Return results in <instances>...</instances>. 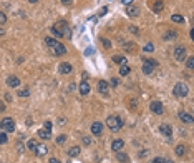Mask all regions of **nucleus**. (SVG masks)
<instances>
[{
	"instance_id": "nucleus-22",
	"label": "nucleus",
	"mask_w": 194,
	"mask_h": 163,
	"mask_svg": "<svg viewBox=\"0 0 194 163\" xmlns=\"http://www.w3.org/2000/svg\"><path fill=\"white\" fill-rule=\"evenodd\" d=\"M164 9V5H163V2L161 0H156V3L153 5V12H156V14H159V12H163Z\"/></svg>"
},
{
	"instance_id": "nucleus-29",
	"label": "nucleus",
	"mask_w": 194,
	"mask_h": 163,
	"mask_svg": "<svg viewBox=\"0 0 194 163\" xmlns=\"http://www.w3.org/2000/svg\"><path fill=\"white\" fill-rule=\"evenodd\" d=\"M7 140H9V137H7L5 132H0V145L7 143Z\"/></svg>"
},
{
	"instance_id": "nucleus-18",
	"label": "nucleus",
	"mask_w": 194,
	"mask_h": 163,
	"mask_svg": "<svg viewBox=\"0 0 194 163\" xmlns=\"http://www.w3.org/2000/svg\"><path fill=\"white\" fill-rule=\"evenodd\" d=\"M123 146H125V141L119 140V138H118V140H114L113 143H111V148H113V152H121Z\"/></svg>"
},
{
	"instance_id": "nucleus-3",
	"label": "nucleus",
	"mask_w": 194,
	"mask_h": 163,
	"mask_svg": "<svg viewBox=\"0 0 194 163\" xmlns=\"http://www.w3.org/2000/svg\"><path fill=\"white\" fill-rule=\"evenodd\" d=\"M106 125H108V128L111 132H118V130H121V127H123V120H121V117H118V115H110L106 118Z\"/></svg>"
},
{
	"instance_id": "nucleus-26",
	"label": "nucleus",
	"mask_w": 194,
	"mask_h": 163,
	"mask_svg": "<svg viewBox=\"0 0 194 163\" xmlns=\"http://www.w3.org/2000/svg\"><path fill=\"white\" fill-rule=\"evenodd\" d=\"M176 37H177V34H176V32L169 30V32H166V34H164V40H174Z\"/></svg>"
},
{
	"instance_id": "nucleus-19",
	"label": "nucleus",
	"mask_w": 194,
	"mask_h": 163,
	"mask_svg": "<svg viewBox=\"0 0 194 163\" xmlns=\"http://www.w3.org/2000/svg\"><path fill=\"white\" fill-rule=\"evenodd\" d=\"M38 137L42 138V140H50V138H52V132H50V130H45V128H40L38 130Z\"/></svg>"
},
{
	"instance_id": "nucleus-47",
	"label": "nucleus",
	"mask_w": 194,
	"mask_h": 163,
	"mask_svg": "<svg viewBox=\"0 0 194 163\" xmlns=\"http://www.w3.org/2000/svg\"><path fill=\"white\" fill-rule=\"evenodd\" d=\"M5 34V30H3V28H0V35H3Z\"/></svg>"
},
{
	"instance_id": "nucleus-14",
	"label": "nucleus",
	"mask_w": 194,
	"mask_h": 163,
	"mask_svg": "<svg viewBox=\"0 0 194 163\" xmlns=\"http://www.w3.org/2000/svg\"><path fill=\"white\" fill-rule=\"evenodd\" d=\"M33 152H35L37 157H45L47 152H48V148H47V145H37V148L33 150Z\"/></svg>"
},
{
	"instance_id": "nucleus-32",
	"label": "nucleus",
	"mask_w": 194,
	"mask_h": 163,
	"mask_svg": "<svg viewBox=\"0 0 194 163\" xmlns=\"http://www.w3.org/2000/svg\"><path fill=\"white\" fill-rule=\"evenodd\" d=\"M143 50H144V52H153V50H154V45H153V43H146Z\"/></svg>"
},
{
	"instance_id": "nucleus-38",
	"label": "nucleus",
	"mask_w": 194,
	"mask_h": 163,
	"mask_svg": "<svg viewBox=\"0 0 194 163\" xmlns=\"http://www.w3.org/2000/svg\"><path fill=\"white\" fill-rule=\"evenodd\" d=\"M130 30H131V32H133V34H134V35H138V34H139L138 27H134V25H131V27H130Z\"/></svg>"
},
{
	"instance_id": "nucleus-40",
	"label": "nucleus",
	"mask_w": 194,
	"mask_h": 163,
	"mask_svg": "<svg viewBox=\"0 0 194 163\" xmlns=\"http://www.w3.org/2000/svg\"><path fill=\"white\" fill-rule=\"evenodd\" d=\"M83 143H85V145H90V143H91V140H90V137H83Z\"/></svg>"
},
{
	"instance_id": "nucleus-45",
	"label": "nucleus",
	"mask_w": 194,
	"mask_h": 163,
	"mask_svg": "<svg viewBox=\"0 0 194 163\" xmlns=\"http://www.w3.org/2000/svg\"><path fill=\"white\" fill-rule=\"evenodd\" d=\"M61 2H63V3H65V5H70V3H72V2H73V0H61Z\"/></svg>"
},
{
	"instance_id": "nucleus-37",
	"label": "nucleus",
	"mask_w": 194,
	"mask_h": 163,
	"mask_svg": "<svg viewBox=\"0 0 194 163\" xmlns=\"http://www.w3.org/2000/svg\"><path fill=\"white\" fill-rule=\"evenodd\" d=\"M151 163H164V158H161V157H156L154 160H153Z\"/></svg>"
},
{
	"instance_id": "nucleus-16",
	"label": "nucleus",
	"mask_w": 194,
	"mask_h": 163,
	"mask_svg": "<svg viewBox=\"0 0 194 163\" xmlns=\"http://www.w3.org/2000/svg\"><path fill=\"white\" fill-rule=\"evenodd\" d=\"M126 15H130V17H138V15H139V9H138V7H134V5H128Z\"/></svg>"
},
{
	"instance_id": "nucleus-43",
	"label": "nucleus",
	"mask_w": 194,
	"mask_h": 163,
	"mask_svg": "<svg viewBox=\"0 0 194 163\" xmlns=\"http://www.w3.org/2000/svg\"><path fill=\"white\" fill-rule=\"evenodd\" d=\"M48 163H61V161L58 160V158H50V161Z\"/></svg>"
},
{
	"instance_id": "nucleus-23",
	"label": "nucleus",
	"mask_w": 194,
	"mask_h": 163,
	"mask_svg": "<svg viewBox=\"0 0 194 163\" xmlns=\"http://www.w3.org/2000/svg\"><path fill=\"white\" fill-rule=\"evenodd\" d=\"M80 152H81L80 146H72V148H68V155H70V157H78Z\"/></svg>"
},
{
	"instance_id": "nucleus-35",
	"label": "nucleus",
	"mask_w": 194,
	"mask_h": 163,
	"mask_svg": "<svg viewBox=\"0 0 194 163\" xmlns=\"http://www.w3.org/2000/svg\"><path fill=\"white\" fill-rule=\"evenodd\" d=\"M5 22H7V15L3 12H0V25H3Z\"/></svg>"
},
{
	"instance_id": "nucleus-30",
	"label": "nucleus",
	"mask_w": 194,
	"mask_h": 163,
	"mask_svg": "<svg viewBox=\"0 0 194 163\" xmlns=\"http://www.w3.org/2000/svg\"><path fill=\"white\" fill-rule=\"evenodd\" d=\"M27 146H28L30 150H35V148H37V140H28Z\"/></svg>"
},
{
	"instance_id": "nucleus-20",
	"label": "nucleus",
	"mask_w": 194,
	"mask_h": 163,
	"mask_svg": "<svg viewBox=\"0 0 194 163\" xmlns=\"http://www.w3.org/2000/svg\"><path fill=\"white\" fill-rule=\"evenodd\" d=\"M114 153H116V160L119 163H130V157L126 153H123V152H114Z\"/></svg>"
},
{
	"instance_id": "nucleus-42",
	"label": "nucleus",
	"mask_w": 194,
	"mask_h": 163,
	"mask_svg": "<svg viewBox=\"0 0 194 163\" xmlns=\"http://www.w3.org/2000/svg\"><path fill=\"white\" fill-rule=\"evenodd\" d=\"M5 110H7V108H5V105H3V101L0 100V112H5Z\"/></svg>"
},
{
	"instance_id": "nucleus-10",
	"label": "nucleus",
	"mask_w": 194,
	"mask_h": 163,
	"mask_svg": "<svg viewBox=\"0 0 194 163\" xmlns=\"http://www.w3.org/2000/svg\"><path fill=\"white\" fill-rule=\"evenodd\" d=\"M159 132H161V135H164L166 138H171V135H173V128H171V125L169 123H161L159 125Z\"/></svg>"
},
{
	"instance_id": "nucleus-15",
	"label": "nucleus",
	"mask_w": 194,
	"mask_h": 163,
	"mask_svg": "<svg viewBox=\"0 0 194 163\" xmlns=\"http://www.w3.org/2000/svg\"><path fill=\"white\" fill-rule=\"evenodd\" d=\"M90 90H91V88H90L88 82H81V83H80V93H81V95H83V97L90 95Z\"/></svg>"
},
{
	"instance_id": "nucleus-34",
	"label": "nucleus",
	"mask_w": 194,
	"mask_h": 163,
	"mask_svg": "<svg viewBox=\"0 0 194 163\" xmlns=\"http://www.w3.org/2000/svg\"><path fill=\"white\" fill-rule=\"evenodd\" d=\"M28 95H30V90H27V88L18 92V97H22V98H23V97H28Z\"/></svg>"
},
{
	"instance_id": "nucleus-36",
	"label": "nucleus",
	"mask_w": 194,
	"mask_h": 163,
	"mask_svg": "<svg viewBox=\"0 0 194 163\" xmlns=\"http://www.w3.org/2000/svg\"><path fill=\"white\" fill-rule=\"evenodd\" d=\"M108 85H111V87H118V85H119V80H118V78H111Z\"/></svg>"
},
{
	"instance_id": "nucleus-25",
	"label": "nucleus",
	"mask_w": 194,
	"mask_h": 163,
	"mask_svg": "<svg viewBox=\"0 0 194 163\" xmlns=\"http://www.w3.org/2000/svg\"><path fill=\"white\" fill-rule=\"evenodd\" d=\"M171 20H173L174 23H183V22H184V17H183V15H179V14H174V15L171 17Z\"/></svg>"
},
{
	"instance_id": "nucleus-33",
	"label": "nucleus",
	"mask_w": 194,
	"mask_h": 163,
	"mask_svg": "<svg viewBox=\"0 0 194 163\" xmlns=\"http://www.w3.org/2000/svg\"><path fill=\"white\" fill-rule=\"evenodd\" d=\"M52 127H53V123H52L50 120H47V121L43 123V128H45V130H50V132H52Z\"/></svg>"
},
{
	"instance_id": "nucleus-13",
	"label": "nucleus",
	"mask_w": 194,
	"mask_h": 163,
	"mask_svg": "<svg viewBox=\"0 0 194 163\" xmlns=\"http://www.w3.org/2000/svg\"><path fill=\"white\" fill-rule=\"evenodd\" d=\"M179 120L184 121V123H192L194 118H192L191 113H188V112H179Z\"/></svg>"
},
{
	"instance_id": "nucleus-41",
	"label": "nucleus",
	"mask_w": 194,
	"mask_h": 163,
	"mask_svg": "<svg viewBox=\"0 0 194 163\" xmlns=\"http://www.w3.org/2000/svg\"><path fill=\"white\" fill-rule=\"evenodd\" d=\"M106 12H108V9H106V7H103V9L100 10V17H103V15H105Z\"/></svg>"
},
{
	"instance_id": "nucleus-2",
	"label": "nucleus",
	"mask_w": 194,
	"mask_h": 163,
	"mask_svg": "<svg viewBox=\"0 0 194 163\" xmlns=\"http://www.w3.org/2000/svg\"><path fill=\"white\" fill-rule=\"evenodd\" d=\"M52 30H53V34L58 35V37H70V25L65 20H58V22L52 27Z\"/></svg>"
},
{
	"instance_id": "nucleus-11",
	"label": "nucleus",
	"mask_w": 194,
	"mask_h": 163,
	"mask_svg": "<svg viewBox=\"0 0 194 163\" xmlns=\"http://www.w3.org/2000/svg\"><path fill=\"white\" fill-rule=\"evenodd\" d=\"M72 70H73V67H72V63H68V62H63V63L58 65V72L63 73V75H67V73H72Z\"/></svg>"
},
{
	"instance_id": "nucleus-9",
	"label": "nucleus",
	"mask_w": 194,
	"mask_h": 163,
	"mask_svg": "<svg viewBox=\"0 0 194 163\" xmlns=\"http://www.w3.org/2000/svg\"><path fill=\"white\" fill-rule=\"evenodd\" d=\"M149 108H151L153 113H156V115H163L164 113V108H163V103H161V101H151Z\"/></svg>"
},
{
	"instance_id": "nucleus-24",
	"label": "nucleus",
	"mask_w": 194,
	"mask_h": 163,
	"mask_svg": "<svg viewBox=\"0 0 194 163\" xmlns=\"http://www.w3.org/2000/svg\"><path fill=\"white\" fill-rule=\"evenodd\" d=\"M174 152H176V155H177V157H183V155L186 153V146H184V145H177Z\"/></svg>"
},
{
	"instance_id": "nucleus-12",
	"label": "nucleus",
	"mask_w": 194,
	"mask_h": 163,
	"mask_svg": "<svg viewBox=\"0 0 194 163\" xmlns=\"http://www.w3.org/2000/svg\"><path fill=\"white\" fill-rule=\"evenodd\" d=\"M91 133L93 135H98V137L101 135L103 133V123L101 121H95V123L91 125Z\"/></svg>"
},
{
	"instance_id": "nucleus-46",
	"label": "nucleus",
	"mask_w": 194,
	"mask_h": 163,
	"mask_svg": "<svg viewBox=\"0 0 194 163\" xmlns=\"http://www.w3.org/2000/svg\"><path fill=\"white\" fill-rule=\"evenodd\" d=\"M164 163H174V161H171V160H166V158H164Z\"/></svg>"
},
{
	"instance_id": "nucleus-27",
	"label": "nucleus",
	"mask_w": 194,
	"mask_h": 163,
	"mask_svg": "<svg viewBox=\"0 0 194 163\" xmlns=\"http://www.w3.org/2000/svg\"><path fill=\"white\" fill-rule=\"evenodd\" d=\"M130 70H131V68L128 67V63H126V65H121V68H119V73H121L123 77H126L128 73H130Z\"/></svg>"
},
{
	"instance_id": "nucleus-7",
	"label": "nucleus",
	"mask_w": 194,
	"mask_h": 163,
	"mask_svg": "<svg viewBox=\"0 0 194 163\" xmlns=\"http://www.w3.org/2000/svg\"><path fill=\"white\" fill-rule=\"evenodd\" d=\"M173 55H174V58L177 62H184L186 58H188V55H186V48L184 47H176L174 52H173Z\"/></svg>"
},
{
	"instance_id": "nucleus-6",
	"label": "nucleus",
	"mask_w": 194,
	"mask_h": 163,
	"mask_svg": "<svg viewBox=\"0 0 194 163\" xmlns=\"http://www.w3.org/2000/svg\"><path fill=\"white\" fill-rule=\"evenodd\" d=\"M156 63L153 58H144L143 60V73H146V75H151L153 72H154V68H156Z\"/></svg>"
},
{
	"instance_id": "nucleus-4",
	"label": "nucleus",
	"mask_w": 194,
	"mask_h": 163,
	"mask_svg": "<svg viewBox=\"0 0 194 163\" xmlns=\"http://www.w3.org/2000/svg\"><path fill=\"white\" fill-rule=\"evenodd\" d=\"M173 93H174L176 97H179V98H184V97H188L189 93V87L184 83V82H177L174 85V88H173Z\"/></svg>"
},
{
	"instance_id": "nucleus-21",
	"label": "nucleus",
	"mask_w": 194,
	"mask_h": 163,
	"mask_svg": "<svg viewBox=\"0 0 194 163\" xmlns=\"http://www.w3.org/2000/svg\"><path fill=\"white\" fill-rule=\"evenodd\" d=\"M113 62L119 63V65H126L128 60H126V57H123V55H113Z\"/></svg>"
},
{
	"instance_id": "nucleus-48",
	"label": "nucleus",
	"mask_w": 194,
	"mask_h": 163,
	"mask_svg": "<svg viewBox=\"0 0 194 163\" xmlns=\"http://www.w3.org/2000/svg\"><path fill=\"white\" fill-rule=\"evenodd\" d=\"M28 2H30V3H37L38 0H28Z\"/></svg>"
},
{
	"instance_id": "nucleus-28",
	"label": "nucleus",
	"mask_w": 194,
	"mask_h": 163,
	"mask_svg": "<svg viewBox=\"0 0 194 163\" xmlns=\"http://www.w3.org/2000/svg\"><path fill=\"white\" fill-rule=\"evenodd\" d=\"M186 65H188L189 70H192V68H194V57H189V58H186Z\"/></svg>"
},
{
	"instance_id": "nucleus-44",
	"label": "nucleus",
	"mask_w": 194,
	"mask_h": 163,
	"mask_svg": "<svg viewBox=\"0 0 194 163\" xmlns=\"http://www.w3.org/2000/svg\"><path fill=\"white\" fill-rule=\"evenodd\" d=\"M121 3H125V5H131V3H133V0H123Z\"/></svg>"
},
{
	"instance_id": "nucleus-5",
	"label": "nucleus",
	"mask_w": 194,
	"mask_h": 163,
	"mask_svg": "<svg viewBox=\"0 0 194 163\" xmlns=\"http://www.w3.org/2000/svg\"><path fill=\"white\" fill-rule=\"evenodd\" d=\"M0 128L3 130V132H9V133H12V132H15V121H14V118H3L2 121H0Z\"/></svg>"
},
{
	"instance_id": "nucleus-39",
	"label": "nucleus",
	"mask_w": 194,
	"mask_h": 163,
	"mask_svg": "<svg viewBox=\"0 0 194 163\" xmlns=\"http://www.w3.org/2000/svg\"><path fill=\"white\" fill-rule=\"evenodd\" d=\"M101 42H103V45H105L106 48H110V47H111V43H110V40H106V38H103V40H101Z\"/></svg>"
},
{
	"instance_id": "nucleus-8",
	"label": "nucleus",
	"mask_w": 194,
	"mask_h": 163,
	"mask_svg": "<svg viewBox=\"0 0 194 163\" xmlns=\"http://www.w3.org/2000/svg\"><path fill=\"white\" fill-rule=\"evenodd\" d=\"M98 92H100V95H103V97H110V85H108V82H105V80L98 82Z\"/></svg>"
},
{
	"instance_id": "nucleus-17",
	"label": "nucleus",
	"mask_w": 194,
	"mask_h": 163,
	"mask_svg": "<svg viewBox=\"0 0 194 163\" xmlns=\"http://www.w3.org/2000/svg\"><path fill=\"white\" fill-rule=\"evenodd\" d=\"M7 85H9V87H18V85H20V78H18V77H15V75H10L9 78H7Z\"/></svg>"
},
{
	"instance_id": "nucleus-1",
	"label": "nucleus",
	"mask_w": 194,
	"mask_h": 163,
	"mask_svg": "<svg viewBox=\"0 0 194 163\" xmlns=\"http://www.w3.org/2000/svg\"><path fill=\"white\" fill-rule=\"evenodd\" d=\"M45 43H47V47L52 48V52H53L55 57H61V55L67 54V47H65L61 42H58V40L52 38V37H47V38H45Z\"/></svg>"
},
{
	"instance_id": "nucleus-31",
	"label": "nucleus",
	"mask_w": 194,
	"mask_h": 163,
	"mask_svg": "<svg viewBox=\"0 0 194 163\" xmlns=\"http://www.w3.org/2000/svg\"><path fill=\"white\" fill-rule=\"evenodd\" d=\"M65 141H67V135H60L58 138H56V143H58V145L65 143Z\"/></svg>"
}]
</instances>
